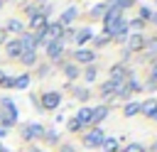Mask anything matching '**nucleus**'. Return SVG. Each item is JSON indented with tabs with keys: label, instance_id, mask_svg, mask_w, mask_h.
I'll list each match as a JSON object with an SVG mask.
<instances>
[{
	"label": "nucleus",
	"instance_id": "f257e3e1",
	"mask_svg": "<svg viewBox=\"0 0 157 152\" xmlns=\"http://www.w3.org/2000/svg\"><path fill=\"white\" fill-rule=\"evenodd\" d=\"M59 103H61V93L59 91H49V93L42 96V108L44 110H54V108H59Z\"/></svg>",
	"mask_w": 157,
	"mask_h": 152
},
{
	"label": "nucleus",
	"instance_id": "f03ea898",
	"mask_svg": "<svg viewBox=\"0 0 157 152\" xmlns=\"http://www.w3.org/2000/svg\"><path fill=\"white\" fill-rule=\"evenodd\" d=\"M103 140H105V135H103V130L98 127V130H91V132L83 137V145H86V147H101Z\"/></svg>",
	"mask_w": 157,
	"mask_h": 152
},
{
	"label": "nucleus",
	"instance_id": "7ed1b4c3",
	"mask_svg": "<svg viewBox=\"0 0 157 152\" xmlns=\"http://www.w3.org/2000/svg\"><path fill=\"white\" fill-rule=\"evenodd\" d=\"M47 130L39 125V123H29V125H25L22 127V135H25V140H34V137H42Z\"/></svg>",
	"mask_w": 157,
	"mask_h": 152
},
{
	"label": "nucleus",
	"instance_id": "20e7f679",
	"mask_svg": "<svg viewBox=\"0 0 157 152\" xmlns=\"http://www.w3.org/2000/svg\"><path fill=\"white\" fill-rule=\"evenodd\" d=\"M61 51H64V44H61V39L47 42V54H49V59H52V61H56V59L61 56Z\"/></svg>",
	"mask_w": 157,
	"mask_h": 152
},
{
	"label": "nucleus",
	"instance_id": "39448f33",
	"mask_svg": "<svg viewBox=\"0 0 157 152\" xmlns=\"http://www.w3.org/2000/svg\"><path fill=\"white\" fill-rule=\"evenodd\" d=\"M0 105H2V110H0V113H5L7 118L17 120V108H15V103H12L10 98H0Z\"/></svg>",
	"mask_w": 157,
	"mask_h": 152
},
{
	"label": "nucleus",
	"instance_id": "423d86ee",
	"mask_svg": "<svg viewBox=\"0 0 157 152\" xmlns=\"http://www.w3.org/2000/svg\"><path fill=\"white\" fill-rule=\"evenodd\" d=\"M5 51H7V56H10V59H20V56H22V47H20V39H12V42H7Z\"/></svg>",
	"mask_w": 157,
	"mask_h": 152
},
{
	"label": "nucleus",
	"instance_id": "0eeeda50",
	"mask_svg": "<svg viewBox=\"0 0 157 152\" xmlns=\"http://www.w3.org/2000/svg\"><path fill=\"white\" fill-rule=\"evenodd\" d=\"M76 15H78V7H69V10L59 17V25H61V27H64V25H71V22L76 20Z\"/></svg>",
	"mask_w": 157,
	"mask_h": 152
},
{
	"label": "nucleus",
	"instance_id": "6e6552de",
	"mask_svg": "<svg viewBox=\"0 0 157 152\" xmlns=\"http://www.w3.org/2000/svg\"><path fill=\"white\" fill-rule=\"evenodd\" d=\"M93 56H96V54H93V51H88V49H78V51L74 54V59H76L78 64H91V61H93Z\"/></svg>",
	"mask_w": 157,
	"mask_h": 152
},
{
	"label": "nucleus",
	"instance_id": "1a4fd4ad",
	"mask_svg": "<svg viewBox=\"0 0 157 152\" xmlns=\"http://www.w3.org/2000/svg\"><path fill=\"white\" fill-rule=\"evenodd\" d=\"M157 110V101L155 98H150V101H145V103H140V113H145L147 118H152V113Z\"/></svg>",
	"mask_w": 157,
	"mask_h": 152
},
{
	"label": "nucleus",
	"instance_id": "9d476101",
	"mask_svg": "<svg viewBox=\"0 0 157 152\" xmlns=\"http://www.w3.org/2000/svg\"><path fill=\"white\" fill-rule=\"evenodd\" d=\"M74 120L78 123V127H83V125H88V123H91V110H88V108H81V110H78V115H76Z\"/></svg>",
	"mask_w": 157,
	"mask_h": 152
},
{
	"label": "nucleus",
	"instance_id": "9b49d317",
	"mask_svg": "<svg viewBox=\"0 0 157 152\" xmlns=\"http://www.w3.org/2000/svg\"><path fill=\"white\" fill-rule=\"evenodd\" d=\"M105 115H108V108H105V105H101V108H93V110H91V123H101Z\"/></svg>",
	"mask_w": 157,
	"mask_h": 152
},
{
	"label": "nucleus",
	"instance_id": "f8f14e48",
	"mask_svg": "<svg viewBox=\"0 0 157 152\" xmlns=\"http://www.w3.org/2000/svg\"><path fill=\"white\" fill-rule=\"evenodd\" d=\"M29 25H32V27H42V29H44V27H47V17H44V12H34V15H32V20H29Z\"/></svg>",
	"mask_w": 157,
	"mask_h": 152
},
{
	"label": "nucleus",
	"instance_id": "ddd939ff",
	"mask_svg": "<svg viewBox=\"0 0 157 152\" xmlns=\"http://www.w3.org/2000/svg\"><path fill=\"white\" fill-rule=\"evenodd\" d=\"M20 59H22V64H25V66H32V64L37 61V51H22V56H20Z\"/></svg>",
	"mask_w": 157,
	"mask_h": 152
},
{
	"label": "nucleus",
	"instance_id": "4468645a",
	"mask_svg": "<svg viewBox=\"0 0 157 152\" xmlns=\"http://www.w3.org/2000/svg\"><path fill=\"white\" fill-rule=\"evenodd\" d=\"M12 86H15V88H27V86H29V76H27V74L17 76V78L12 81Z\"/></svg>",
	"mask_w": 157,
	"mask_h": 152
},
{
	"label": "nucleus",
	"instance_id": "2eb2a0df",
	"mask_svg": "<svg viewBox=\"0 0 157 152\" xmlns=\"http://www.w3.org/2000/svg\"><path fill=\"white\" fill-rule=\"evenodd\" d=\"M135 113H140V103H128V105H125V110H123V115H125V118H132Z\"/></svg>",
	"mask_w": 157,
	"mask_h": 152
},
{
	"label": "nucleus",
	"instance_id": "dca6fc26",
	"mask_svg": "<svg viewBox=\"0 0 157 152\" xmlns=\"http://www.w3.org/2000/svg\"><path fill=\"white\" fill-rule=\"evenodd\" d=\"M130 5H132V0H110L108 2V7H115V10H125Z\"/></svg>",
	"mask_w": 157,
	"mask_h": 152
},
{
	"label": "nucleus",
	"instance_id": "f3484780",
	"mask_svg": "<svg viewBox=\"0 0 157 152\" xmlns=\"http://www.w3.org/2000/svg\"><path fill=\"white\" fill-rule=\"evenodd\" d=\"M88 37H91V29H81V32H76V34H74V39H76L78 44L88 42Z\"/></svg>",
	"mask_w": 157,
	"mask_h": 152
},
{
	"label": "nucleus",
	"instance_id": "a211bd4d",
	"mask_svg": "<svg viewBox=\"0 0 157 152\" xmlns=\"http://www.w3.org/2000/svg\"><path fill=\"white\" fill-rule=\"evenodd\" d=\"M145 44V37L142 34H132V39H130V49H140Z\"/></svg>",
	"mask_w": 157,
	"mask_h": 152
},
{
	"label": "nucleus",
	"instance_id": "6ab92c4d",
	"mask_svg": "<svg viewBox=\"0 0 157 152\" xmlns=\"http://www.w3.org/2000/svg\"><path fill=\"white\" fill-rule=\"evenodd\" d=\"M113 91H118V86L108 81V83H103V88H101V96H103V98H108V96H110Z\"/></svg>",
	"mask_w": 157,
	"mask_h": 152
},
{
	"label": "nucleus",
	"instance_id": "aec40b11",
	"mask_svg": "<svg viewBox=\"0 0 157 152\" xmlns=\"http://www.w3.org/2000/svg\"><path fill=\"white\" fill-rule=\"evenodd\" d=\"M115 147H118V140H115V137H105V140H103V150H105V152H113Z\"/></svg>",
	"mask_w": 157,
	"mask_h": 152
},
{
	"label": "nucleus",
	"instance_id": "412c9836",
	"mask_svg": "<svg viewBox=\"0 0 157 152\" xmlns=\"http://www.w3.org/2000/svg\"><path fill=\"white\" fill-rule=\"evenodd\" d=\"M7 29H10V32H22V22H20V20H10V22H7Z\"/></svg>",
	"mask_w": 157,
	"mask_h": 152
},
{
	"label": "nucleus",
	"instance_id": "4be33fe9",
	"mask_svg": "<svg viewBox=\"0 0 157 152\" xmlns=\"http://www.w3.org/2000/svg\"><path fill=\"white\" fill-rule=\"evenodd\" d=\"M64 74H66V76H69V78H76V76H78V69H76V66H71V64H69V66H64Z\"/></svg>",
	"mask_w": 157,
	"mask_h": 152
},
{
	"label": "nucleus",
	"instance_id": "5701e85b",
	"mask_svg": "<svg viewBox=\"0 0 157 152\" xmlns=\"http://www.w3.org/2000/svg\"><path fill=\"white\" fill-rule=\"evenodd\" d=\"M86 81H96V69H93V66L86 69Z\"/></svg>",
	"mask_w": 157,
	"mask_h": 152
},
{
	"label": "nucleus",
	"instance_id": "b1692460",
	"mask_svg": "<svg viewBox=\"0 0 157 152\" xmlns=\"http://www.w3.org/2000/svg\"><path fill=\"white\" fill-rule=\"evenodd\" d=\"M12 81H15V78H7V76H2L0 86H2V88H10V86H12Z\"/></svg>",
	"mask_w": 157,
	"mask_h": 152
},
{
	"label": "nucleus",
	"instance_id": "393cba45",
	"mask_svg": "<svg viewBox=\"0 0 157 152\" xmlns=\"http://www.w3.org/2000/svg\"><path fill=\"white\" fill-rule=\"evenodd\" d=\"M125 152H145V147H142V145H130Z\"/></svg>",
	"mask_w": 157,
	"mask_h": 152
},
{
	"label": "nucleus",
	"instance_id": "a878e982",
	"mask_svg": "<svg viewBox=\"0 0 157 152\" xmlns=\"http://www.w3.org/2000/svg\"><path fill=\"white\" fill-rule=\"evenodd\" d=\"M76 96H78L81 101H86V98H88V91H86V88H81V91H76Z\"/></svg>",
	"mask_w": 157,
	"mask_h": 152
},
{
	"label": "nucleus",
	"instance_id": "bb28decb",
	"mask_svg": "<svg viewBox=\"0 0 157 152\" xmlns=\"http://www.w3.org/2000/svg\"><path fill=\"white\" fill-rule=\"evenodd\" d=\"M130 27H132V29H140V27H142V20H135V22H132Z\"/></svg>",
	"mask_w": 157,
	"mask_h": 152
},
{
	"label": "nucleus",
	"instance_id": "cd10ccee",
	"mask_svg": "<svg viewBox=\"0 0 157 152\" xmlns=\"http://www.w3.org/2000/svg\"><path fill=\"white\" fill-rule=\"evenodd\" d=\"M155 81H157V64L152 66V83H155Z\"/></svg>",
	"mask_w": 157,
	"mask_h": 152
},
{
	"label": "nucleus",
	"instance_id": "c85d7f7f",
	"mask_svg": "<svg viewBox=\"0 0 157 152\" xmlns=\"http://www.w3.org/2000/svg\"><path fill=\"white\" fill-rule=\"evenodd\" d=\"M7 135V127H0V137H5Z\"/></svg>",
	"mask_w": 157,
	"mask_h": 152
},
{
	"label": "nucleus",
	"instance_id": "c756f323",
	"mask_svg": "<svg viewBox=\"0 0 157 152\" xmlns=\"http://www.w3.org/2000/svg\"><path fill=\"white\" fill-rule=\"evenodd\" d=\"M5 42V29H0V44Z\"/></svg>",
	"mask_w": 157,
	"mask_h": 152
},
{
	"label": "nucleus",
	"instance_id": "7c9ffc66",
	"mask_svg": "<svg viewBox=\"0 0 157 152\" xmlns=\"http://www.w3.org/2000/svg\"><path fill=\"white\" fill-rule=\"evenodd\" d=\"M152 22H155V25H157V12H155V15H152Z\"/></svg>",
	"mask_w": 157,
	"mask_h": 152
},
{
	"label": "nucleus",
	"instance_id": "2f4dec72",
	"mask_svg": "<svg viewBox=\"0 0 157 152\" xmlns=\"http://www.w3.org/2000/svg\"><path fill=\"white\" fill-rule=\"evenodd\" d=\"M152 118H155V120H157V110H155V113H152Z\"/></svg>",
	"mask_w": 157,
	"mask_h": 152
},
{
	"label": "nucleus",
	"instance_id": "473e14b6",
	"mask_svg": "<svg viewBox=\"0 0 157 152\" xmlns=\"http://www.w3.org/2000/svg\"><path fill=\"white\" fill-rule=\"evenodd\" d=\"M2 76H5V74H2V71H0V81H2Z\"/></svg>",
	"mask_w": 157,
	"mask_h": 152
},
{
	"label": "nucleus",
	"instance_id": "72a5a7b5",
	"mask_svg": "<svg viewBox=\"0 0 157 152\" xmlns=\"http://www.w3.org/2000/svg\"><path fill=\"white\" fill-rule=\"evenodd\" d=\"M155 152H157V140H155Z\"/></svg>",
	"mask_w": 157,
	"mask_h": 152
},
{
	"label": "nucleus",
	"instance_id": "f704fd0d",
	"mask_svg": "<svg viewBox=\"0 0 157 152\" xmlns=\"http://www.w3.org/2000/svg\"><path fill=\"white\" fill-rule=\"evenodd\" d=\"M32 152H42V150H32Z\"/></svg>",
	"mask_w": 157,
	"mask_h": 152
},
{
	"label": "nucleus",
	"instance_id": "c9c22d12",
	"mask_svg": "<svg viewBox=\"0 0 157 152\" xmlns=\"http://www.w3.org/2000/svg\"><path fill=\"white\" fill-rule=\"evenodd\" d=\"M0 152H5V150H2V145H0Z\"/></svg>",
	"mask_w": 157,
	"mask_h": 152
},
{
	"label": "nucleus",
	"instance_id": "e433bc0d",
	"mask_svg": "<svg viewBox=\"0 0 157 152\" xmlns=\"http://www.w3.org/2000/svg\"><path fill=\"white\" fill-rule=\"evenodd\" d=\"M0 7H2V0H0Z\"/></svg>",
	"mask_w": 157,
	"mask_h": 152
}]
</instances>
